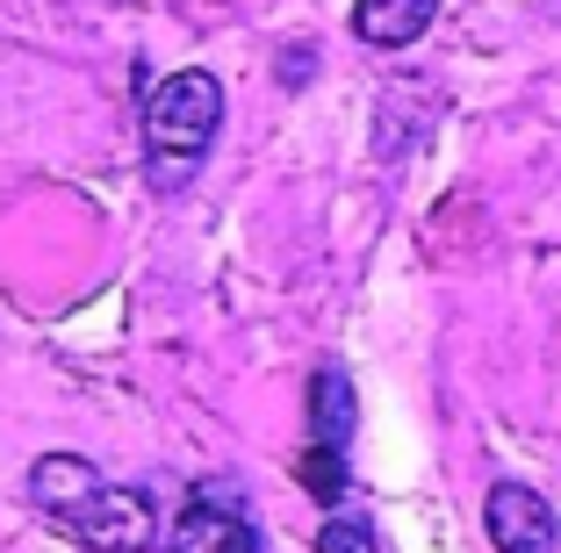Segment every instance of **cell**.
Returning <instances> with one entry per match:
<instances>
[{
    "mask_svg": "<svg viewBox=\"0 0 561 553\" xmlns=\"http://www.w3.org/2000/svg\"><path fill=\"white\" fill-rule=\"evenodd\" d=\"M30 504L44 510L58 532H72L87 553H151L159 525H151V496L145 488H116L101 482L94 460L80 453H44L30 468Z\"/></svg>",
    "mask_w": 561,
    "mask_h": 553,
    "instance_id": "6da1fadb",
    "label": "cell"
},
{
    "mask_svg": "<svg viewBox=\"0 0 561 553\" xmlns=\"http://www.w3.org/2000/svg\"><path fill=\"white\" fill-rule=\"evenodd\" d=\"M224 123V87L209 72H173V80L151 87V108H145V165H151V187H187L209 159V137Z\"/></svg>",
    "mask_w": 561,
    "mask_h": 553,
    "instance_id": "7a4b0ae2",
    "label": "cell"
},
{
    "mask_svg": "<svg viewBox=\"0 0 561 553\" xmlns=\"http://www.w3.org/2000/svg\"><path fill=\"white\" fill-rule=\"evenodd\" d=\"M165 553H266L260 525H252V510L238 504L224 482H202L195 496H187V510L173 518V532H165Z\"/></svg>",
    "mask_w": 561,
    "mask_h": 553,
    "instance_id": "3957f363",
    "label": "cell"
},
{
    "mask_svg": "<svg viewBox=\"0 0 561 553\" xmlns=\"http://www.w3.org/2000/svg\"><path fill=\"white\" fill-rule=\"evenodd\" d=\"M482 525H490L496 553H554L561 546V518L540 488L526 482H496L490 504H482Z\"/></svg>",
    "mask_w": 561,
    "mask_h": 553,
    "instance_id": "277c9868",
    "label": "cell"
},
{
    "mask_svg": "<svg viewBox=\"0 0 561 553\" xmlns=\"http://www.w3.org/2000/svg\"><path fill=\"white\" fill-rule=\"evenodd\" d=\"M432 15H439V0H353V30L375 50L417 44V36L432 30Z\"/></svg>",
    "mask_w": 561,
    "mask_h": 553,
    "instance_id": "5b68a950",
    "label": "cell"
},
{
    "mask_svg": "<svg viewBox=\"0 0 561 553\" xmlns=\"http://www.w3.org/2000/svg\"><path fill=\"white\" fill-rule=\"evenodd\" d=\"M353 424H360V403H353L346 367H317L310 381V446H353Z\"/></svg>",
    "mask_w": 561,
    "mask_h": 553,
    "instance_id": "8992f818",
    "label": "cell"
},
{
    "mask_svg": "<svg viewBox=\"0 0 561 553\" xmlns=\"http://www.w3.org/2000/svg\"><path fill=\"white\" fill-rule=\"evenodd\" d=\"M302 488H310L317 504H339V496H346L353 488V474H346V453H339V446H302Z\"/></svg>",
    "mask_w": 561,
    "mask_h": 553,
    "instance_id": "52a82bcc",
    "label": "cell"
},
{
    "mask_svg": "<svg viewBox=\"0 0 561 553\" xmlns=\"http://www.w3.org/2000/svg\"><path fill=\"white\" fill-rule=\"evenodd\" d=\"M317 553H381V539H375L367 518H339V510H331V518L317 525Z\"/></svg>",
    "mask_w": 561,
    "mask_h": 553,
    "instance_id": "ba28073f",
    "label": "cell"
}]
</instances>
